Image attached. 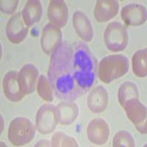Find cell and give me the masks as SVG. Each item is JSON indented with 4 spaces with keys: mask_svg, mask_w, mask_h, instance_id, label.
<instances>
[{
    "mask_svg": "<svg viewBox=\"0 0 147 147\" xmlns=\"http://www.w3.org/2000/svg\"><path fill=\"white\" fill-rule=\"evenodd\" d=\"M58 123L57 107L45 104L38 110L36 115V128L42 135H47L55 130Z\"/></svg>",
    "mask_w": 147,
    "mask_h": 147,
    "instance_id": "7",
    "label": "cell"
},
{
    "mask_svg": "<svg viewBox=\"0 0 147 147\" xmlns=\"http://www.w3.org/2000/svg\"><path fill=\"white\" fill-rule=\"evenodd\" d=\"M47 14L50 24L60 29L65 27L69 19V9L62 0L50 1Z\"/></svg>",
    "mask_w": 147,
    "mask_h": 147,
    "instance_id": "13",
    "label": "cell"
},
{
    "mask_svg": "<svg viewBox=\"0 0 147 147\" xmlns=\"http://www.w3.org/2000/svg\"><path fill=\"white\" fill-rule=\"evenodd\" d=\"M52 146H78L75 139L67 136L63 132H57L54 133L52 138Z\"/></svg>",
    "mask_w": 147,
    "mask_h": 147,
    "instance_id": "24",
    "label": "cell"
},
{
    "mask_svg": "<svg viewBox=\"0 0 147 147\" xmlns=\"http://www.w3.org/2000/svg\"><path fill=\"white\" fill-rule=\"evenodd\" d=\"M146 49L136 52L132 57V69L137 77L144 78L147 75Z\"/></svg>",
    "mask_w": 147,
    "mask_h": 147,
    "instance_id": "20",
    "label": "cell"
},
{
    "mask_svg": "<svg viewBox=\"0 0 147 147\" xmlns=\"http://www.w3.org/2000/svg\"><path fill=\"white\" fill-rule=\"evenodd\" d=\"M62 43V32L59 27L48 24L46 25L42 32L41 44L42 49L45 53H53L54 51Z\"/></svg>",
    "mask_w": 147,
    "mask_h": 147,
    "instance_id": "11",
    "label": "cell"
},
{
    "mask_svg": "<svg viewBox=\"0 0 147 147\" xmlns=\"http://www.w3.org/2000/svg\"><path fill=\"white\" fill-rule=\"evenodd\" d=\"M42 5L40 1L30 0L26 3L22 13L24 22L27 27H31L38 22L42 16Z\"/></svg>",
    "mask_w": 147,
    "mask_h": 147,
    "instance_id": "19",
    "label": "cell"
},
{
    "mask_svg": "<svg viewBox=\"0 0 147 147\" xmlns=\"http://www.w3.org/2000/svg\"><path fill=\"white\" fill-rule=\"evenodd\" d=\"M121 105L136 129L141 134H146V107L139 101V96L126 99Z\"/></svg>",
    "mask_w": 147,
    "mask_h": 147,
    "instance_id": "6",
    "label": "cell"
},
{
    "mask_svg": "<svg viewBox=\"0 0 147 147\" xmlns=\"http://www.w3.org/2000/svg\"><path fill=\"white\" fill-rule=\"evenodd\" d=\"M18 1H1V11L5 14H12L16 10Z\"/></svg>",
    "mask_w": 147,
    "mask_h": 147,
    "instance_id": "25",
    "label": "cell"
},
{
    "mask_svg": "<svg viewBox=\"0 0 147 147\" xmlns=\"http://www.w3.org/2000/svg\"><path fill=\"white\" fill-rule=\"evenodd\" d=\"M38 94L46 102H52L54 99L53 90L51 87L49 81L44 75H40L37 85Z\"/></svg>",
    "mask_w": 147,
    "mask_h": 147,
    "instance_id": "21",
    "label": "cell"
},
{
    "mask_svg": "<svg viewBox=\"0 0 147 147\" xmlns=\"http://www.w3.org/2000/svg\"><path fill=\"white\" fill-rule=\"evenodd\" d=\"M73 24L77 35L85 42H90L94 37L93 27L88 16L82 11H76L73 16Z\"/></svg>",
    "mask_w": 147,
    "mask_h": 147,
    "instance_id": "17",
    "label": "cell"
},
{
    "mask_svg": "<svg viewBox=\"0 0 147 147\" xmlns=\"http://www.w3.org/2000/svg\"><path fill=\"white\" fill-rule=\"evenodd\" d=\"M73 48L68 42H63L53 52L48 71L49 81L55 96L60 99L72 101L82 95L74 77Z\"/></svg>",
    "mask_w": 147,
    "mask_h": 147,
    "instance_id": "1",
    "label": "cell"
},
{
    "mask_svg": "<svg viewBox=\"0 0 147 147\" xmlns=\"http://www.w3.org/2000/svg\"><path fill=\"white\" fill-rule=\"evenodd\" d=\"M39 71L32 64L24 65L18 74V80L21 91L24 96L35 91Z\"/></svg>",
    "mask_w": 147,
    "mask_h": 147,
    "instance_id": "9",
    "label": "cell"
},
{
    "mask_svg": "<svg viewBox=\"0 0 147 147\" xmlns=\"http://www.w3.org/2000/svg\"><path fill=\"white\" fill-rule=\"evenodd\" d=\"M74 77L84 92L94 85L96 76V60L88 47L80 42L73 50Z\"/></svg>",
    "mask_w": 147,
    "mask_h": 147,
    "instance_id": "2",
    "label": "cell"
},
{
    "mask_svg": "<svg viewBox=\"0 0 147 147\" xmlns=\"http://www.w3.org/2000/svg\"><path fill=\"white\" fill-rule=\"evenodd\" d=\"M104 39L109 50L120 52L124 50L128 45V32L120 22H110L105 31Z\"/></svg>",
    "mask_w": 147,
    "mask_h": 147,
    "instance_id": "5",
    "label": "cell"
},
{
    "mask_svg": "<svg viewBox=\"0 0 147 147\" xmlns=\"http://www.w3.org/2000/svg\"><path fill=\"white\" fill-rule=\"evenodd\" d=\"M18 74L16 71H9L6 74L2 82L4 93L7 99L11 102H18L25 96L21 91L18 83Z\"/></svg>",
    "mask_w": 147,
    "mask_h": 147,
    "instance_id": "14",
    "label": "cell"
},
{
    "mask_svg": "<svg viewBox=\"0 0 147 147\" xmlns=\"http://www.w3.org/2000/svg\"><path fill=\"white\" fill-rule=\"evenodd\" d=\"M35 146H50V142L47 140H42L37 143Z\"/></svg>",
    "mask_w": 147,
    "mask_h": 147,
    "instance_id": "26",
    "label": "cell"
},
{
    "mask_svg": "<svg viewBox=\"0 0 147 147\" xmlns=\"http://www.w3.org/2000/svg\"><path fill=\"white\" fill-rule=\"evenodd\" d=\"M58 123L62 125L72 124L77 119L79 110L77 104L71 101H63L57 106Z\"/></svg>",
    "mask_w": 147,
    "mask_h": 147,
    "instance_id": "18",
    "label": "cell"
},
{
    "mask_svg": "<svg viewBox=\"0 0 147 147\" xmlns=\"http://www.w3.org/2000/svg\"><path fill=\"white\" fill-rule=\"evenodd\" d=\"M6 34L13 44H18L25 39L28 34V27L24 22L20 13L14 14L10 18L6 27Z\"/></svg>",
    "mask_w": 147,
    "mask_h": 147,
    "instance_id": "8",
    "label": "cell"
},
{
    "mask_svg": "<svg viewBox=\"0 0 147 147\" xmlns=\"http://www.w3.org/2000/svg\"><path fill=\"white\" fill-rule=\"evenodd\" d=\"M121 18L127 26L142 25L146 21V9L139 4H129L121 10Z\"/></svg>",
    "mask_w": 147,
    "mask_h": 147,
    "instance_id": "10",
    "label": "cell"
},
{
    "mask_svg": "<svg viewBox=\"0 0 147 147\" xmlns=\"http://www.w3.org/2000/svg\"><path fill=\"white\" fill-rule=\"evenodd\" d=\"M35 127L30 119L17 117L10 123L8 128V139L13 146H19L29 143L34 138Z\"/></svg>",
    "mask_w": 147,
    "mask_h": 147,
    "instance_id": "4",
    "label": "cell"
},
{
    "mask_svg": "<svg viewBox=\"0 0 147 147\" xmlns=\"http://www.w3.org/2000/svg\"><path fill=\"white\" fill-rule=\"evenodd\" d=\"M108 92L103 86L98 85L93 88L88 97V106L91 112L99 113L105 110L108 105Z\"/></svg>",
    "mask_w": 147,
    "mask_h": 147,
    "instance_id": "15",
    "label": "cell"
},
{
    "mask_svg": "<svg viewBox=\"0 0 147 147\" xmlns=\"http://www.w3.org/2000/svg\"><path fill=\"white\" fill-rule=\"evenodd\" d=\"M129 71L128 59L122 55H110L104 57L99 64V80L109 84L124 76Z\"/></svg>",
    "mask_w": 147,
    "mask_h": 147,
    "instance_id": "3",
    "label": "cell"
},
{
    "mask_svg": "<svg viewBox=\"0 0 147 147\" xmlns=\"http://www.w3.org/2000/svg\"><path fill=\"white\" fill-rule=\"evenodd\" d=\"M113 146L114 147L135 146V140L129 132L125 130H121L114 136Z\"/></svg>",
    "mask_w": 147,
    "mask_h": 147,
    "instance_id": "23",
    "label": "cell"
},
{
    "mask_svg": "<svg viewBox=\"0 0 147 147\" xmlns=\"http://www.w3.org/2000/svg\"><path fill=\"white\" fill-rule=\"evenodd\" d=\"M119 5L115 0H99L96 4L94 16L98 22H106L114 18L119 12Z\"/></svg>",
    "mask_w": 147,
    "mask_h": 147,
    "instance_id": "16",
    "label": "cell"
},
{
    "mask_svg": "<svg viewBox=\"0 0 147 147\" xmlns=\"http://www.w3.org/2000/svg\"><path fill=\"white\" fill-rule=\"evenodd\" d=\"M87 135L89 140L93 144H105L110 135L108 124L102 119H93L88 126Z\"/></svg>",
    "mask_w": 147,
    "mask_h": 147,
    "instance_id": "12",
    "label": "cell"
},
{
    "mask_svg": "<svg viewBox=\"0 0 147 147\" xmlns=\"http://www.w3.org/2000/svg\"><path fill=\"white\" fill-rule=\"evenodd\" d=\"M118 96L120 105L131 97L139 96L137 85L132 82H124L119 88Z\"/></svg>",
    "mask_w": 147,
    "mask_h": 147,
    "instance_id": "22",
    "label": "cell"
}]
</instances>
